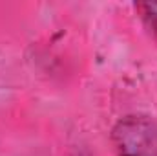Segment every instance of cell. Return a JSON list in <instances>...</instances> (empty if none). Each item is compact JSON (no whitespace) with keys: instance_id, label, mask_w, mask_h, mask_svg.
I'll return each instance as SVG.
<instances>
[{"instance_id":"6da1fadb","label":"cell","mask_w":157,"mask_h":156,"mask_svg":"<svg viewBox=\"0 0 157 156\" xmlns=\"http://www.w3.org/2000/svg\"><path fill=\"white\" fill-rule=\"evenodd\" d=\"M112 142L117 156H157V121L143 114L122 117L112 130Z\"/></svg>"},{"instance_id":"7a4b0ae2","label":"cell","mask_w":157,"mask_h":156,"mask_svg":"<svg viewBox=\"0 0 157 156\" xmlns=\"http://www.w3.org/2000/svg\"><path fill=\"white\" fill-rule=\"evenodd\" d=\"M135 9L139 11L144 28L157 42V2H141L135 6Z\"/></svg>"}]
</instances>
